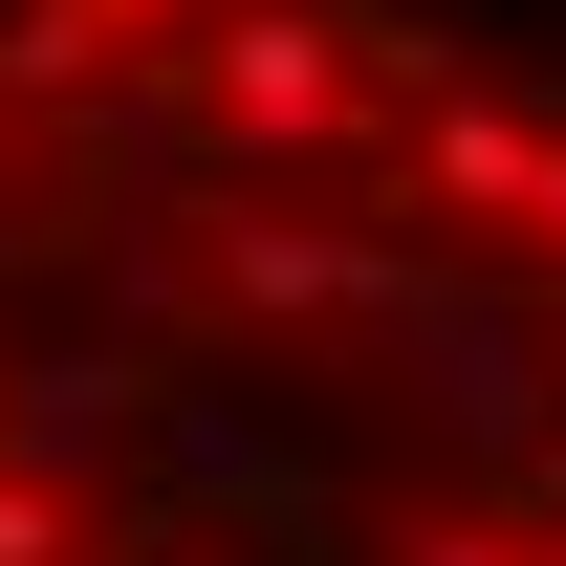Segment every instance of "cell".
Segmentation results:
<instances>
[{
	"label": "cell",
	"mask_w": 566,
	"mask_h": 566,
	"mask_svg": "<svg viewBox=\"0 0 566 566\" xmlns=\"http://www.w3.org/2000/svg\"><path fill=\"white\" fill-rule=\"evenodd\" d=\"M0 566H566V66L0 0Z\"/></svg>",
	"instance_id": "obj_1"
}]
</instances>
